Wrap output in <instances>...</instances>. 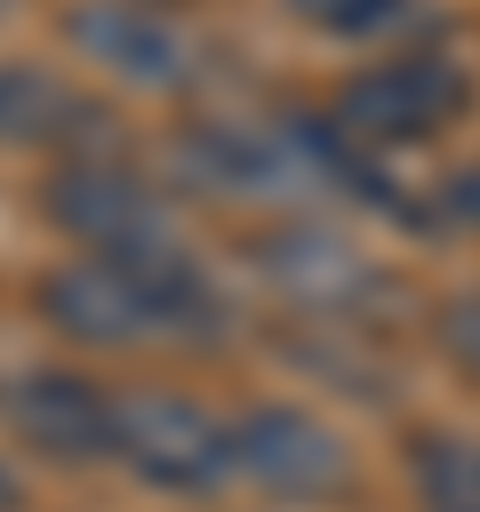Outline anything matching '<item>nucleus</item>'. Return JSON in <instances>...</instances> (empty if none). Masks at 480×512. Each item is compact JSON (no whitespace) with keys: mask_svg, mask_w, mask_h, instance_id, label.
Masks as SVG:
<instances>
[{"mask_svg":"<svg viewBox=\"0 0 480 512\" xmlns=\"http://www.w3.org/2000/svg\"><path fill=\"white\" fill-rule=\"evenodd\" d=\"M40 312L72 336V344H208L224 336V296L216 280L176 248V240H144V248H88L72 264H56L40 280Z\"/></svg>","mask_w":480,"mask_h":512,"instance_id":"nucleus-1","label":"nucleus"},{"mask_svg":"<svg viewBox=\"0 0 480 512\" xmlns=\"http://www.w3.org/2000/svg\"><path fill=\"white\" fill-rule=\"evenodd\" d=\"M472 104H480V88H472V72H464L456 56H440V48H400V56L368 64V72H352V80L336 88L328 120H336L344 144H360V152L376 160V152L448 136Z\"/></svg>","mask_w":480,"mask_h":512,"instance_id":"nucleus-2","label":"nucleus"},{"mask_svg":"<svg viewBox=\"0 0 480 512\" xmlns=\"http://www.w3.org/2000/svg\"><path fill=\"white\" fill-rule=\"evenodd\" d=\"M184 176L216 200H296L328 176V120H200L184 136Z\"/></svg>","mask_w":480,"mask_h":512,"instance_id":"nucleus-3","label":"nucleus"},{"mask_svg":"<svg viewBox=\"0 0 480 512\" xmlns=\"http://www.w3.org/2000/svg\"><path fill=\"white\" fill-rule=\"evenodd\" d=\"M112 464H128L144 488L200 496L232 472V424L184 392H112Z\"/></svg>","mask_w":480,"mask_h":512,"instance_id":"nucleus-4","label":"nucleus"},{"mask_svg":"<svg viewBox=\"0 0 480 512\" xmlns=\"http://www.w3.org/2000/svg\"><path fill=\"white\" fill-rule=\"evenodd\" d=\"M232 472L256 480L264 496L328 504V496L352 488V448H344L312 408L264 400V408H240V416H232Z\"/></svg>","mask_w":480,"mask_h":512,"instance_id":"nucleus-5","label":"nucleus"},{"mask_svg":"<svg viewBox=\"0 0 480 512\" xmlns=\"http://www.w3.org/2000/svg\"><path fill=\"white\" fill-rule=\"evenodd\" d=\"M64 40L88 64H104L112 80H128V88L176 96V88L200 80V40L152 0H72L64 8Z\"/></svg>","mask_w":480,"mask_h":512,"instance_id":"nucleus-6","label":"nucleus"},{"mask_svg":"<svg viewBox=\"0 0 480 512\" xmlns=\"http://www.w3.org/2000/svg\"><path fill=\"white\" fill-rule=\"evenodd\" d=\"M48 216H56L80 248L176 240V232H168V200L152 192V176H136L128 160H104V152H72V160L48 176Z\"/></svg>","mask_w":480,"mask_h":512,"instance_id":"nucleus-7","label":"nucleus"},{"mask_svg":"<svg viewBox=\"0 0 480 512\" xmlns=\"http://www.w3.org/2000/svg\"><path fill=\"white\" fill-rule=\"evenodd\" d=\"M256 272L304 312H352L360 320L368 304H384V272L328 224H272L256 240Z\"/></svg>","mask_w":480,"mask_h":512,"instance_id":"nucleus-8","label":"nucleus"},{"mask_svg":"<svg viewBox=\"0 0 480 512\" xmlns=\"http://www.w3.org/2000/svg\"><path fill=\"white\" fill-rule=\"evenodd\" d=\"M0 416L16 440H32L56 464H96L112 456V392L72 376V368H24L0 384Z\"/></svg>","mask_w":480,"mask_h":512,"instance_id":"nucleus-9","label":"nucleus"},{"mask_svg":"<svg viewBox=\"0 0 480 512\" xmlns=\"http://www.w3.org/2000/svg\"><path fill=\"white\" fill-rule=\"evenodd\" d=\"M96 128H104V112L80 88H64L40 64H0V144H72V152H88Z\"/></svg>","mask_w":480,"mask_h":512,"instance_id":"nucleus-10","label":"nucleus"},{"mask_svg":"<svg viewBox=\"0 0 480 512\" xmlns=\"http://www.w3.org/2000/svg\"><path fill=\"white\" fill-rule=\"evenodd\" d=\"M288 16H304L312 32L352 40V48H376V40H424V32H432V8H424V0H288Z\"/></svg>","mask_w":480,"mask_h":512,"instance_id":"nucleus-11","label":"nucleus"},{"mask_svg":"<svg viewBox=\"0 0 480 512\" xmlns=\"http://www.w3.org/2000/svg\"><path fill=\"white\" fill-rule=\"evenodd\" d=\"M408 480L424 512H480V440L464 432H424L408 448Z\"/></svg>","mask_w":480,"mask_h":512,"instance_id":"nucleus-12","label":"nucleus"},{"mask_svg":"<svg viewBox=\"0 0 480 512\" xmlns=\"http://www.w3.org/2000/svg\"><path fill=\"white\" fill-rule=\"evenodd\" d=\"M416 216H424V224H456V232H480V168H456V176H440V184L416 200Z\"/></svg>","mask_w":480,"mask_h":512,"instance_id":"nucleus-13","label":"nucleus"},{"mask_svg":"<svg viewBox=\"0 0 480 512\" xmlns=\"http://www.w3.org/2000/svg\"><path fill=\"white\" fill-rule=\"evenodd\" d=\"M440 344H448V360L464 368V376H480V296H456V304H440Z\"/></svg>","mask_w":480,"mask_h":512,"instance_id":"nucleus-14","label":"nucleus"},{"mask_svg":"<svg viewBox=\"0 0 480 512\" xmlns=\"http://www.w3.org/2000/svg\"><path fill=\"white\" fill-rule=\"evenodd\" d=\"M0 504H8V472H0Z\"/></svg>","mask_w":480,"mask_h":512,"instance_id":"nucleus-15","label":"nucleus"}]
</instances>
